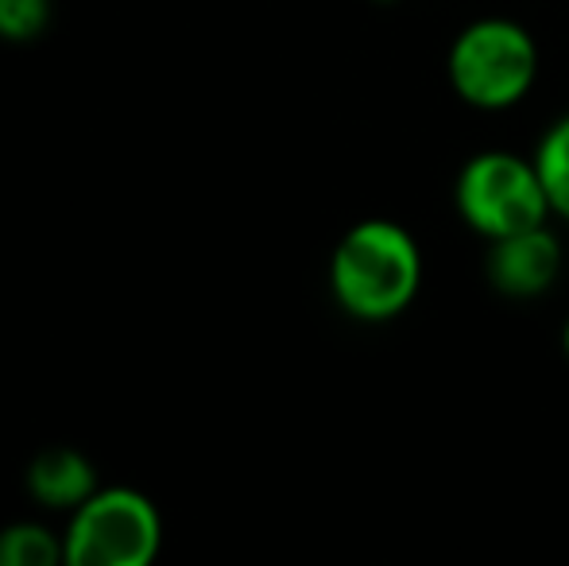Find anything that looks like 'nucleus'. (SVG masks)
<instances>
[{
    "label": "nucleus",
    "instance_id": "7ed1b4c3",
    "mask_svg": "<svg viewBox=\"0 0 569 566\" xmlns=\"http://www.w3.org/2000/svg\"><path fill=\"white\" fill-rule=\"evenodd\" d=\"M62 544L67 566H148L163 547V516L140 489L113 485L70 513Z\"/></svg>",
    "mask_w": 569,
    "mask_h": 566
},
{
    "label": "nucleus",
    "instance_id": "20e7f679",
    "mask_svg": "<svg viewBox=\"0 0 569 566\" xmlns=\"http://www.w3.org/2000/svg\"><path fill=\"white\" fill-rule=\"evenodd\" d=\"M457 214L472 234L508 237L523 229L547 226L550 198L535 171V159H519L511 151H480L457 175Z\"/></svg>",
    "mask_w": 569,
    "mask_h": 566
},
{
    "label": "nucleus",
    "instance_id": "39448f33",
    "mask_svg": "<svg viewBox=\"0 0 569 566\" xmlns=\"http://www.w3.org/2000/svg\"><path fill=\"white\" fill-rule=\"evenodd\" d=\"M488 245H492L485 260L488 284L508 299H539L562 276V245L550 234V226L496 237Z\"/></svg>",
    "mask_w": 569,
    "mask_h": 566
},
{
    "label": "nucleus",
    "instance_id": "0eeeda50",
    "mask_svg": "<svg viewBox=\"0 0 569 566\" xmlns=\"http://www.w3.org/2000/svg\"><path fill=\"white\" fill-rule=\"evenodd\" d=\"M67 563V544L47 524L16 520L0 528V566H59Z\"/></svg>",
    "mask_w": 569,
    "mask_h": 566
},
{
    "label": "nucleus",
    "instance_id": "9d476101",
    "mask_svg": "<svg viewBox=\"0 0 569 566\" xmlns=\"http://www.w3.org/2000/svg\"><path fill=\"white\" fill-rule=\"evenodd\" d=\"M562 349H566V357H569V318H566V326H562Z\"/></svg>",
    "mask_w": 569,
    "mask_h": 566
},
{
    "label": "nucleus",
    "instance_id": "1a4fd4ad",
    "mask_svg": "<svg viewBox=\"0 0 569 566\" xmlns=\"http://www.w3.org/2000/svg\"><path fill=\"white\" fill-rule=\"evenodd\" d=\"M51 0H0V39L4 43H31L51 28Z\"/></svg>",
    "mask_w": 569,
    "mask_h": 566
},
{
    "label": "nucleus",
    "instance_id": "6e6552de",
    "mask_svg": "<svg viewBox=\"0 0 569 566\" xmlns=\"http://www.w3.org/2000/svg\"><path fill=\"white\" fill-rule=\"evenodd\" d=\"M535 171L550 198V210L569 221V113L542 132L539 148H535Z\"/></svg>",
    "mask_w": 569,
    "mask_h": 566
},
{
    "label": "nucleus",
    "instance_id": "f257e3e1",
    "mask_svg": "<svg viewBox=\"0 0 569 566\" xmlns=\"http://www.w3.org/2000/svg\"><path fill=\"white\" fill-rule=\"evenodd\" d=\"M422 284L419 241L388 218L357 221L330 257V291L360 322H388L411 307Z\"/></svg>",
    "mask_w": 569,
    "mask_h": 566
},
{
    "label": "nucleus",
    "instance_id": "423d86ee",
    "mask_svg": "<svg viewBox=\"0 0 569 566\" xmlns=\"http://www.w3.org/2000/svg\"><path fill=\"white\" fill-rule=\"evenodd\" d=\"M23 485H28V497L36 505L51 508V513H74L86 497H93L101 489L93 461L82 450H74V446H47V450H39L28 461Z\"/></svg>",
    "mask_w": 569,
    "mask_h": 566
},
{
    "label": "nucleus",
    "instance_id": "f03ea898",
    "mask_svg": "<svg viewBox=\"0 0 569 566\" xmlns=\"http://www.w3.org/2000/svg\"><path fill=\"white\" fill-rule=\"evenodd\" d=\"M450 82L472 109H511L539 78V47L516 20H472L450 47Z\"/></svg>",
    "mask_w": 569,
    "mask_h": 566
},
{
    "label": "nucleus",
    "instance_id": "9b49d317",
    "mask_svg": "<svg viewBox=\"0 0 569 566\" xmlns=\"http://www.w3.org/2000/svg\"><path fill=\"white\" fill-rule=\"evenodd\" d=\"M383 4H388V0H383Z\"/></svg>",
    "mask_w": 569,
    "mask_h": 566
}]
</instances>
